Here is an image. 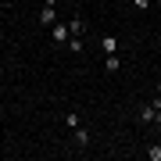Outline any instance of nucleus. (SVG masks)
<instances>
[{
  "label": "nucleus",
  "instance_id": "nucleus-1",
  "mask_svg": "<svg viewBox=\"0 0 161 161\" xmlns=\"http://www.w3.org/2000/svg\"><path fill=\"white\" fill-rule=\"evenodd\" d=\"M158 115H161V97L140 108V122H147V125H154V122H158Z\"/></svg>",
  "mask_w": 161,
  "mask_h": 161
},
{
  "label": "nucleus",
  "instance_id": "nucleus-2",
  "mask_svg": "<svg viewBox=\"0 0 161 161\" xmlns=\"http://www.w3.org/2000/svg\"><path fill=\"white\" fill-rule=\"evenodd\" d=\"M50 40L58 43V47H68V40H72V32H68V25H61V22H54V25H50Z\"/></svg>",
  "mask_w": 161,
  "mask_h": 161
},
{
  "label": "nucleus",
  "instance_id": "nucleus-3",
  "mask_svg": "<svg viewBox=\"0 0 161 161\" xmlns=\"http://www.w3.org/2000/svg\"><path fill=\"white\" fill-rule=\"evenodd\" d=\"M72 132H75V147H90V140H93V136H90V129H86V125H75Z\"/></svg>",
  "mask_w": 161,
  "mask_h": 161
},
{
  "label": "nucleus",
  "instance_id": "nucleus-4",
  "mask_svg": "<svg viewBox=\"0 0 161 161\" xmlns=\"http://www.w3.org/2000/svg\"><path fill=\"white\" fill-rule=\"evenodd\" d=\"M68 32H72V36H82V32H86V18H82V14H75L72 22H68Z\"/></svg>",
  "mask_w": 161,
  "mask_h": 161
},
{
  "label": "nucleus",
  "instance_id": "nucleus-5",
  "mask_svg": "<svg viewBox=\"0 0 161 161\" xmlns=\"http://www.w3.org/2000/svg\"><path fill=\"white\" fill-rule=\"evenodd\" d=\"M54 22H58L54 7H47V4H43V11H40V25H54Z\"/></svg>",
  "mask_w": 161,
  "mask_h": 161
},
{
  "label": "nucleus",
  "instance_id": "nucleus-6",
  "mask_svg": "<svg viewBox=\"0 0 161 161\" xmlns=\"http://www.w3.org/2000/svg\"><path fill=\"white\" fill-rule=\"evenodd\" d=\"M100 43H104V54H118V40L115 36H100Z\"/></svg>",
  "mask_w": 161,
  "mask_h": 161
},
{
  "label": "nucleus",
  "instance_id": "nucleus-7",
  "mask_svg": "<svg viewBox=\"0 0 161 161\" xmlns=\"http://www.w3.org/2000/svg\"><path fill=\"white\" fill-rule=\"evenodd\" d=\"M104 68H108V72H118V68H122V58H118V54H108V61H104Z\"/></svg>",
  "mask_w": 161,
  "mask_h": 161
},
{
  "label": "nucleus",
  "instance_id": "nucleus-8",
  "mask_svg": "<svg viewBox=\"0 0 161 161\" xmlns=\"http://www.w3.org/2000/svg\"><path fill=\"white\" fill-rule=\"evenodd\" d=\"M64 125H68V129H75V125H82V118H79V115H75V111H72V115L64 118Z\"/></svg>",
  "mask_w": 161,
  "mask_h": 161
},
{
  "label": "nucleus",
  "instance_id": "nucleus-9",
  "mask_svg": "<svg viewBox=\"0 0 161 161\" xmlns=\"http://www.w3.org/2000/svg\"><path fill=\"white\" fill-rule=\"evenodd\" d=\"M68 50H75V54L82 50V40H79V36H72V40H68Z\"/></svg>",
  "mask_w": 161,
  "mask_h": 161
},
{
  "label": "nucleus",
  "instance_id": "nucleus-10",
  "mask_svg": "<svg viewBox=\"0 0 161 161\" xmlns=\"http://www.w3.org/2000/svg\"><path fill=\"white\" fill-rule=\"evenodd\" d=\"M147 158H150V161H161V147H150V150H147Z\"/></svg>",
  "mask_w": 161,
  "mask_h": 161
},
{
  "label": "nucleus",
  "instance_id": "nucleus-11",
  "mask_svg": "<svg viewBox=\"0 0 161 161\" xmlns=\"http://www.w3.org/2000/svg\"><path fill=\"white\" fill-rule=\"evenodd\" d=\"M132 7H136V11H147V7H150V0H132Z\"/></svg>",
  "mask_w": 161,
  "mask_h": 161
},
{
  "label": "nucleus",
  "instance_id": "nucleus-12",
  "mask_svg": "<svg viewBox=\"0 0 161 161\" xmlns=\"http://www.w3.org/2000/svg\"><path fill=\"white\" fill-rule=\"evenodd\" d=\"M43 4H47V7H54V4H58V0H43Z\"/></svg>",
  "mask_w": 161,
  "mask_h": 161
},
{
  "label": "nucleus",
  "instance_id": "nucleus-13",
  "mask_svg": "<svg viewBox=\"0 0 161 161\" xmlns=\"http://www.w3.org/2000/svg\"><path fill=\"white\" fill-rule=\"evenodd\" d=\"M0 79H4V68H0Z\"/></svg>",
  "mask_w": 161,
  "mask_h": 161
}]
</instances>
